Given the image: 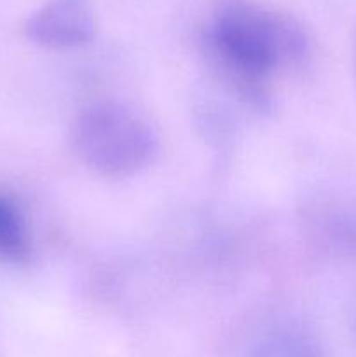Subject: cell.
I'll return each instance as SVG.
<instances>
[{
	"label": "cell",
	"instance_id": "obj_1",
	"mask_svg": "<svg viewBox=\"0 0 356 357\" xmlns=\"http://www.w3.org/2000/svg\"><path fill=\"white\" fill-rule=\"evenodd\" d=\"M202 47L234 93L257 110H269V75L302 65L309 37L288 14L253 0H216L202 26Z\"/></svg>",
	"mask_w": 356,
	"mask_h": 357
},
{
	"label": "cell",
	"instance_id": "obj_2",
	"mask_svg": "<svg viewBox=\"0 0 356 357\" xmlns=\"http://www.w3.org/2000/svg\"><path fill=\"white\" fill-rule=\"evenodd\" d=\"M70 143L80 162L108 178H128L156 160L159 138L143 115L117 101L84 108L70 129Z\"/></svg>",
	"mask_w": 356,
	"mask_h": 357
},
{
	"label": "cell",
	"instance_id": "obj_3",
	"mask_svg": "<svg viewBox=\"0 0 356 357\" xmlns=\"http://www.w3.org/2000/svg\"><path fill=\"white\" fill-rule=\"evenodd\" d=\"M24 35L35 45L54 51L86 45L94 37L91 0H45L28 16Z\"/></svg>",
	"mask_w": 356,
	"mask_h": 357
},
{
	"label": "cell",
	"instance_id": "obj_4",
	"mask_svg": "<svg viewBox=\"0 0 356 357\" xmlns=\"http://www.w3.org/2000/svg\"><path fill=\"white\" fill-rule=\"evenodd\" d=\"M246 357H321L311 333L299 326H278L262 333L248 349Z\"/></svg>",
	"mask_w": 356,
	"mask_h": 357
},
{
	"label": "cell",
	"instance_id": "obj_5",
	"mask_svg": "<svg viewBox=\"0 0 356 357\" xmlns=\"http://www.w3.org/2000/svg\"><path fill=\"white\" fill-rule=\"evenodd\" d=\"M30 253V234L20 204L10 195L0 194V260L24 264Z\"/></svg>",
	"mask_w": 356,
	"mask_h": 357
}]
</instances>
